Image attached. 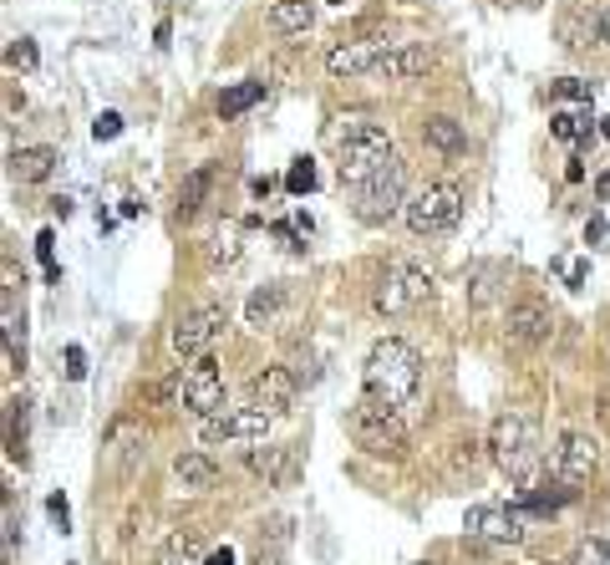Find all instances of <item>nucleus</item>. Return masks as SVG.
Segmentation results:
<instances>
[{
    "instance_id": "nucleus-1",
    "label": "nucleus",
    "mask_w": 610,
    "mask_h": 565,
    "mask_svg": "<svg viewBox=\"0 0 610 565\" xmlns=\"http://www.w3.org/2000/svg\"><path fill=\"white\" fill-rule=\"evenodd\" d=\"M361 383H367V397H377L387 408H402V403H412V393L422 387V351L402 337L377 341V347L367 351Z\"/></svg>"
},
{
    "instance_id": "nucleus-2",
    "label": "nucleus",
    "mask_w": 610,
    "mask_h": 565,
    "mask_svg": "<svg viewBox=\"0 0 610 565\" xmlns=\"http://www.w3.org/2000/svg\"><path fill=\"white\" fill-rule=\"evenodd\" d=\"M336 174H341V184H367L371 174L382 169L387 158H392V132L382 128V122L371 118H347V132H341V148H336Z\"/></svg>"
},
{
    "instance_id": "nucleus-3",
    "label": "nucleus",
    "mask_w": 610,
    "mask_h": 565,
    "mask_svg": "<svg viewBox=\"0 0 610 565\" xmlns=\"http://www.w3.org/2000/svg\"><path fill=\"white\" fill-rule=\"evenodd\" d=\"M489 448H493V464H499L509 479L524 484L539 464V428L529 413H499L493 418V434H489Z\"/></svg>"
},
{
    "instance_id": "nucleus-4",
    "label": "nucleus",
    "mask_w": 610,
    "mask_h": 565,
    "mask_svg": "<svg viewBox=\"0 0 610 565\" xmlns=\"http://www.w3.org/2000/svg\"><path fill=\"white\" fill-rule=\"evenodd\" d=\"M402 219L412 235H443V229H453L458 219H463V189H458L453 179L428 184V189H418L407 199Z\"/></svg>"
},
{
    "instance_id": "nucleus-5",
    "label": "nucleus",
    "mask_w": 610,
    "mask_h": 565,
    "mask_svg": "<svg viewBox=\"0 0 610 565\" xmlns=\"http://www.w3.org/2000/svg\"><path fill=\"white\" fill-rule=\"evenodd\" d=\"M347 428H351V438H357L367 454H402V444H407L402 413L387 408V403H377V397H361L357 408H351Z\"/></svg>"
},
{
    "instance_id": "nucleus-6",
    "label": "nucleus",
    "mask_w": 610,
    "mask_h": 565,
    "mask_svg": "<svg viewBox=\"0 0 610 565\" xmlns=\"http://www.w3.org/2000/svg\"><path fill=\"white\" fill-rule=\"evenodd\" d=\"M402 209H407V163L392 153L367 184H357V215L377 225V219H392Z\"/></svg>"
},
{
    "instance_id": "nucleus-7",
    "label": "nucleus",
    "mask_w": 610,
    "mask_h": 565,
    "mask_svg": "<svg viewBox=\"0 0 610 565\" xmlns=\"http://www.w3.org/2000/svg\"><path fill=\"white\" fill-rule=\"evenodd\" d=\"M432 296V276L422 270V265H392L382 276V286H377V296H371V306L382 316H402V311H412V306H422Z\"/></svg>"
},
{
    "instance_id": "nucleus-8",
    "label": "nucleus",
    "mask_w": 610,
    "mask_h": 565,
    "mask_svg": "<svg viewBox=\"0 0 610 565\" xmlns=\"http://www.w3.org/2000/svg\"><path fill=\"white\" fill-rule=\"evenodd\" d=\"M463 535L479 545H499V551H509V545L524 541V509H509V505H473L463 515Z\"/></svg>"
},
{
    "instance_id": "nucleus-9",
    "label": "nucleus",
    "mask_w": 610,
    "mask_h": 565,
    "mask_svg": "<svg viewBox=\"0 0 610 565\" xmlns=\"http://www.w3.org/2000/svg\"><path fill=\"white\" fill-rule=\"evenodd\" d=\"M224 326H229L224 306H199V311H189V316H179V321H173L168 341H173V351H179V357H203V351H214V341L224 337Z\"/></svg>"
},
{
    "instance_id": "nucleus-10",
    "label": "nucleus",
    "mask_w": 610,
    "mask_h": 565,
    "mask_svg": "<svg viewBox=\"0 0 610 565\" xmlns=\"http://www.w3.org/2000/svg\"><path fill=\"white\" fill-rule=\"evenodd\" d=\"M183 408L199 413V418H209V413L229 408L224 397V373H219V361L203 351V357H193V373L183 377Z\"/></svg>"
},
{
    "instance_id": "nucleus-11",
    "label": "nucleus",
    "mask_w": 610,
    "mask_h": 565,
    "mask_svg": "<svg viewBox=\"0 0 610 565\" xmlns=\"http://www.w3.org/2000/svg\"><path fill=\"white\" fill-rule=\"evenodd\" d=\"M270 418L276 413H264L260 403L254 408H219L203 418V444H229V438H264V428H270Z\"/></svg>"
},
{
    "instance_id": "nucleus-12",
    "label": "nucleus",
    "mask_w": 610,
    "mask_h": 565,
    "mask_svg": "<svg viewBox=\"0 0 610 565\" xmlns=\"http://www.w3.org/2000/svg\"><path fill=\"white\" fill-rule=\"evenodd\" d=\"M596 464H600V444H596V438H590V434H564L560 454H554V464H550V479L580 489V484L596 474Z\"/></svg>"
},
{
    "instance_id": "nucleus-13",
    "label": "nucleus",
    "mask_w": 610,
    "mask_h": 565,
    "mask_svg": "<svg viewBox=\"0 0 610 565\" xmlns=\"http://www.w3.org/2000/svg\"><path fill=\"white\" fill-rule=\"evenodd\" d=\"M382 41H341V47L326 51V72L336 77V82H351V77L361 72H377V61H382Z\"/></svg>"
},
{
    "instance_id": "nucleus-14",
    "label": "nucleus",
    "mask_w": 610,
    "mask_h": 565,
    "mask_svg": "<svg viewBox=\"0 0 610 565\" xmlns=\"http://www.w3.org/2000/svg\"><path fill=\"white\" fill-rule=\"evenodd\" d=\"M296 387H300V377L290 373V367H264L260 377L250 383V403H260L264 413H290V403H296Z\"/></svg>"
},
{
    "instance_id": "nucleus-15",
    "label": "nucleus",
    "mask_w": 610,
    "mask_h": 565,
    "mask_svg": "<svg viewBox=\"0 0 610 565\" xmlns=\"http://www.w3.org/2000/svg\"><path fill=\"white\" fill-rule=\"evenodd\" d=\"M432 67V51L418 47V41H407V47H387L382 61H377V72L387 77V82H412V77H422Z\"/></svg>"
},
{
    "instance_id": "nucleus-16",
    "label": "nucleus",
    "mask_w": 610,
    "mask_h": 565,
    "mask_svg": "<svg viewBox=\"0 0 610 565\" xmlns=\"http://www.w3.org/2000/svg\"><path fill=\"white\" fill-rule=\"evenodd\" d=\"M544 337H550V306L519 301L514 311H509V341H514V347H539Z\"/></svg>"
},
{
    "instance_id": "nucleus-17",
    "label": "nucleus",
    "mask_w": 610,
    "mask_h": 565,
    "mask_svg": "<svg viewBox=\"0 0 610 565\" xmlns=\"http://www.w3.org/2000/svg\"><path fill=\"white\" fill-rule=\"evenodd\" d=\"M422 143H428L432 153L458 158L468 148V128L458 118H448V112H428V118H422Z\"/></svg>"
},
{
    "instance_id": "nucleus-18",
    "label": "nucleus",
    "mask_w": 610,
    "mask_h": 565,
    "mask_svg": "<svg viewBox=\"0 0 610 565\" xmlns=\"http://www.w3.org/2000/svg\"><path fill=\"white\" fill-rule=\"evenodd\" d=\"M311 21H316V0H276L270 16H264V26L276 37H300V31H311Z\"/></svg>"
},
{
    "instance_id": "nucleus-19",
    "label": "nucleus",
    "mask_w": 610,
    "mask_h": 565,
    "mask_svg": "<svg viewBox=\"0 0 610 565\" xmlns=\"http://www.w3.org/2000/svg\"><path fill=\"white\" fill-rule=\"evenodd\" d=\"M61 153L57 148H21V153H11V179L16 184H47L51 174H57Z\"/></svg>"
},
{
    "instance_id": "nucleus-20",
    "label": "nucleus",
    "mask_w": 610,
    "mask_h": 565,
    "mask_svg": "<svg viewBox=\"0 0 610 565\" xmlns=\"http://www.w3.org/2000/svg\"><path fill=\"white\" fill-rule=\"evenodd\" d=\"M250 469L260 474L264 484H286L296 474V448L290 444H270V448H254L250 454Z\"/></svg>"
},
{
    "instance_id": "nucleus-21",
    "label": "nucleus",
    "mask_w": 610,
    "mask_h": 565,
    "mask_svg": "<svg viewBox=\"0 0 610 565\" xmlns=\"http://www.w3.org/2000/svg\"><path fill=\"white\" fill-rule=\"evenodd\" d=\"M240 250H244V235H240V225H229V219L209 229V240H203V260L214 265V270L234 265V260H240Z\"/></svg>"
},
{
    "instance_id": "nucleus-22",
    "label": "nucleus",
    "mask_w": 610,
    "mask_h": 565,
    "mask_svg": "<svg viewBox=\"0 0 610 565\" xmlns=\"http://www.w3.org/2000/svg\"><path fill=\"white\" fill-rule=\"evenodd\" d=\"M209 189H214V163H199V169L179 184V219L199 215L203 199H209Z\"/></svg>"
},
{
    "instance_id": "nucleus-23",
    "label": "nucleus",
    "mask_w": 610,
    "mask_h": 565,
    "mask_svg": "<svg viewBox=\"0 0 610 565\" xmlns=\"http://www.w3.org/2000/svg\"><path fill=\"white\" fill-rule=\"evenodd\" d=\"M173 474H179V484H183V489H214L219 464H214V458H209V454H179Z\"/></svg>"
},
{
    "instance_id": "nucleus-24",
    "label": "nucleus",
    "mask_w": 610,
    "mask_h": 565,
    "mask_svg": "<svg viewBox=\"0 0 610 565\" xmlns=\"http://www.w3.org/2000/svg\"><path fill=\"white\" fill-rule=\"evenodd\" d=\"M503 286V265L499 260H479L473 270H468V301L473 306H489L493 296H499Z\"/></svg>"
},
{
    "instance_id": "nucleus-25",
    "label": "nucleus",
    "mask_w": 610,
    "mask_h": 565,
    "mask_svg": "<svg viewBox=\"0 0 610 565\" xmlns=\"http://www.w3.org/2000/svg\"><path fill=\"white\" fill-rule=\"evenodd\" d=\"M199 551H203L199 535H193V529H179V535H173V541L158 551L153 565H199Z\"/></svg>"
},
{
    "instance_id": "nucleus-26",
    "label": "nucleus",
    "mask_w": 610,
    "mask_h": 565,
    "mask_svg": "<svg viewBox=\"0 0 610 565\" xmlns=\"http://www.w3.org/2000/svg\"><path fill=\"white\" fill-rule=\"evenodd\" d=\"M280 301H286V290H280V286L254 290L250 306H244V321H250V326H270V321H276V311H280Z\"/></svg>"
},
{
    "instance_id": "nucleus-27",
    "label": "nucleus",
    "mask_w": 610,
    "mask_h": 565,
    "mask_svg": "<svg viewBox=\"0 0 610 565\" xmlns=\"http://www.w3.org/2000/svg\"><path fill=\"white\" fill-rule=\"evenodd\" d=\"M264 97V82H240V87H229L224 97H219V118H240V112H250L254 102Z\"/></svg>"
},
{
    "instance_id": "nucleus-28",
    "label": "nucleus",
    "mask_w": 610,
    "mask_h": 565,
    "mask_svg": "<svg viewBox=\"0 0 610 565\" xmlns=\"http://www.w3.org/2000/svg\"><path fill=\"white\" fill-rule=\"evenodd\" d=\"M590 31H600V21H586L580 11H564L560 16V41L570 51H586L590 47Z\"/></svg>"
},
{
    "instance_id": "nucleus-29",
    "label": "nucleus",
    "mask_w": 610,
    "mask_h": 565,
    "mask_svg": "<svg viewBox=\"0 0 610 565\" xmlns=\"http://www.w3.org/2000/svg\"><path fill=\"white\" fill-rule=\"evenodd\" d=\"M550 132H554V138H564V143H574V138H586V132H590V118H580V112H554Z\"/></svg>"
},
{
    "instance_id": "nucleus-30",
    "label": "nucleus",
    "mask_w": 610,
    "mask_h": 565,
    "mask_svg": "<svg viewBox=\"0 0 610 565\" xmlns=\"http://www.w3.org/2000/svg\"><path fill=\"white\" fill-rule=\"evenodd\" d=\"M286 189L296 194V199H300V194H311V189H316V163H311V158H296V163H290Z\"/></svg>"
},
{
    "instance_id": "nucleus-31",
    "label": "nucleus",
    "mask_w": 610,
    "mask_h": 565,
    "mask_svg": "<svg viewBox=\"0 0 610 565\" xmlns=\"http://www.w3.org/2000/svg\"><path fill=\"white\" fill-rule=\"evenodd\" d=\"M570 565H610V545L600 541V535H590V541H580V545H574Z\"/></svg>"
},
{
    "instance_id": "nucleus-32",
    "label": "nucleus",
    "mask_w": 610,
    "mask_h": 565,
    "mask_svg": "<svg viewBox=\"0 0 610 565\" xmlns=\"http://www.w3.org/2000/svg\"><path fill=\"white\" fill-rule=\"evenodd\" d=\"M6 67H11V72H31V67H37V47L26 37H16L11 47H6Z\"/></svg>"
},
{
    "instance_id": "nucleus-33",
    "label": "nucleus",
    "mask_w": 610,
    "mask_h": 565,
    "mask_svg": "<svg viewBox=\"0 0 610 565\" xmlns=\"http://www.w3.org/2000/svg\"><path fill=\"white\" fill-rule=\"evenodd\" d=\"M550 92L560 97V102H590V92H596V87L580 82V77H560V82H550Z\"/></svg>"
},
{
    "instance_id": "nucleus-34",
    "label": "nucleus",
    "mask_w": 610,
    "mask_h": 565,
    "mask_svg": "<svg viewBox=\"0 0 610 565\" xmlns=\"http://www.w3.org/2000/svg\"><path fill=\"white\" fill-rule=\"evenodd\" d=\"M122 132V118L118 112H97V122H92V138L97 143H108V138H118Z\"/></svg>"
},
{
    "instance_id": "nucleus-35",
    "label": "nucleus",
    "mask_w": 610,
    "mask_h": 565,
    "mask_svg": "<svg viewBox=\"0 0 610 565\" xmlns=\"http://www.w3.org/2000/svg\"><path fill=\"white\" fill-rule=\"evenodd\" d=\"M67 377H72V383L87 377V351L82 347H67Z\"/></svg>"
},
{
    "instance_id": "nucleus-36",
    "label": "nucleus",
    "mask_w": 610,
    "mask_h": 565,
    "mask_svg": "<svg viewBox=\"0 0 610 565\" xmlns=\"http://www.w3.org/2000/svg\"><path fill=\"white\" fill-rule=\"evenodd\" d=\"M47 509H51V519H57V525L67 529V519H72V505H67V494H51Z\"/></svg>"
},
{
    "instance_id": "nucleus-37",
    "label": "nucleus",
    "mask_w": 610,
    "mask_h": 565,
    "mask_svg": "<svg viewBox=\"0 0 610 565\" xmlns=\"http://www.w3.org/2000/svg\"><path fill=\"white\" fill-rule=\"evenodd\" d=\"M203 565H234V551H229V545H219V551L203 555Z\"/></svg>"
},
{
    "instance_id": "nucleus-38",
    "label": "nucleus",
    "mask_w": 610,
    "mask_h": 565,
    "mask_svg": "<svg viewBox=\"0 0 610 565\" xmlns=\"http://www.w3.org/2000/svg\"><path fill=\"white\" fill-rule=\"evenodd\" d=\"M51 215L67 219V215H72V199H67V194H57V199H51Z\"/></svg>"
},
{
    "instance_id": "nucleus-39",
    "label": "nucleus",
    "mask_w": 610,
    "mask_h": 565,
    "mask_svg": "<svg viewBox=\"0 0 610 565\" xmlns=\"http://www.w3.org/2000/svg\"><path fill=\"white\" fill-rule=\"evenodd\" d=\"M254 565H286V555H280V551H260V555H254Z\"/></svg>"
},
{
    "instance_id": "nucleus-40",
    "label": "nucleus",
    "mask_w": 610,
    "mask_h": 565,
    "mask_svg": "<svg viewBox=\"0 0 610 565\" xmlns=\"http://www.w3.org/2000/svg\"><path fill=\"white\" fill-rule=\"evenodd\" d=\"M586 240H606V219H590V225H586Z\"/></svg>"
},
{
    "instance_id": "nucleus-41",
    "label": "nucleus",
    "mask_w": 610,
    "mask_h": 565,
    "mask_svg": "<svg viewBox=\"0 0 610 565\" xmlns=\"http://www.w3.org/2000/svg\"><path fill=\"white\" fill-rule=\"evenodd\" d=\"M600 41L610 47V0H606V11H600Z\"/></svg>"
},
{
    "instance_id": "nucleus-42",
    "label": "nucleus",
    "mask_w": 610,
    "mask_h": 565,
    "mask_svg": "<svg viewBox=\"0 0 610 565\" xmlns=\"http://www.w3.org/2000/svg\"><path fill=\"white\" fill-rule=\"evenodd\" d=\"M596 194H600V199H606V205H610V174H600V179H596Z\"/></svg>"
},
{
    "instance_id": "nucleus-43",
    "label": "nucleus",
    "mask_w": 610,
    "mask_h": 565,
    "mask_svg": "<svg viewBox=\"0 0 610 565\" xmlns=\"http://www.w3.org/2000/svg\"><path fill=\"white\" fill-rule=\"evenodd\" d=\"M600 132H606V138H610V118H606V122H600Z\"/></svg>"
},
{
    "instance_id": "nucleus-44",
    "label": "nucleus",
    "mask_w": 610,
    "mask_h": 565,
    "mask_svg": "<svg viewBox=\"0 0 610 565\" xmlns=\"http://www.w3.org/2000/svg\"><path fill=\"white\" fill-rule=\"evenodd\" d=\"M422 565H438V561H422Z\"/></svg>"
},
{
    "instance_id": "nucleus-45",
    "label": "nucleus",
    "mask_w": 610,
    "mask_h": 565,
    "mask_svg": "<svg viewBox=\"0 0 610 565\" xmlns=\"http://www.w3.org/2000/svg\"><path fill=\"white\" fill-rule=\"evenodd\" d=\"M331 6H341V0H331Z\"/></svg>"
},
{
    "instance_id": "nucleus-46",
    "label": "nucleus",
    "mask_w": 610,
    "mask_h": 565,
    "mask_svg": "<svg viewBox=\"0 0 610 565\" xmlns=\"http://www.w3.org/2000/svg\"><path fill=\"white\" fill-rule=\"evenodd\" d=\"M606 347H610V337H606Z\"/></svg>"
}]
</instances>
